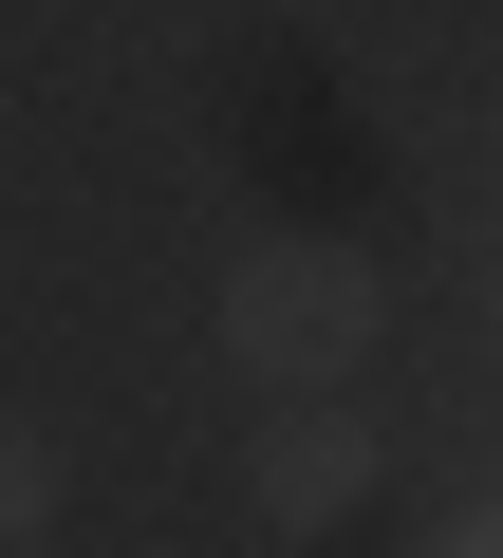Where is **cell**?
Masks as SVG:
<instances>
[{"label": "cell", "mask_w": 503, "mask_h": 558, "mask_svg": "<svg viewBox=\"0 0 503 558\" xmlns=\"http://www.w3.org/2000/svg\"><path fill=\"white\" fill-rule=\"evenodd\" d=\"M429 558H503V502H466V521H447V539H429Z\"/></svg>", "instance_id": "obj_4"}, {"label": "cell", "mask_w": 503, "mask_h": 558, "mask_svg": "<svg viewBox=\"0 0 503 558\" xmlns=\"http://www.w3.org/2000/svg\"><path fill=\"white\" fill-rule=\"evenodd\" d=\"M57 502H75V447H57L38 410H0V558H38V539H57Z\"/></svg>", "instance_id": "obj_3"}, {"label": "cell", "mask_w": 503, "mask_h": 558, "mask_svg": "<svg viewBox=\"0 0 503 558\" xmlns=\"http://www.w3.org/2000/svg\"><path fill=\"white\" fill-rule=\"evenodd\" d=\"M205 336H224V373L262 391V410H299V391H355V373H373V336H392V279H373L336 223H262V242L224 260Z\"/></svg>", "instance_id": "obj_1"}, {"label": "cell", "mask_w": 503, "mask_h": 558, "mask_svg": "<svg viewBox=\"0 0 503 558\" xmlns=\"http://www.w3.org/2000/svg\"><path fill=\"white\" fill-rule=\"evenodd\" d=\"M242 502H262L280 539H336V521L373 502V428H355L336 391H299V410H262V428H242Z\"/></svg>", "instance_id": "obj_2"}]
</instances>
